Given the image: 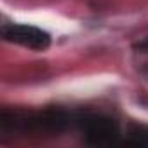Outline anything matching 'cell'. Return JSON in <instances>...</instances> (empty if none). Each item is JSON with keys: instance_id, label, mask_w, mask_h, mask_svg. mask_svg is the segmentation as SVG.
Returning <instances> with one entry per match:
<instances>
[{"instance_id": "cell-1", "label": "cell", "mask_w": 148, "mask_h": 148, "mask_svg": "<svg viewBox=\"0 0 148 148\" xmlns=\"http://www.w3.org/2000/svg\"><path fill=\"white\" fill-rule=\"evenodd\" d=\"M71 117L59 108H47L42 112H11L2 110L0 125L4 131L14 132H35V134H56L68 127Z\"/></svg>"}, {"instance_id": "cell-2", "label": "cell", "mask_w": 148, "mask_h": 148, "mask_svg": "<svg viewBox=\"0 0 148 148\" xmlns=\"http://www.w3.org/2000/svg\"><path fill=\"white\" fill-rule=\"evenodd\" d=\"M75 124L80 127L89 145H112L119 139L120 134L119 124L106 115L84 113L75 119Z\"/></svg>"}, {"instance_id": "cell-3", "label": "cell", "mask_w": 148, "mask_h": 148, "mask_svg": "<svg viewBox=\"0 0 148 148\" xmlns=\"http://www.w3.org/2000/svg\"><path fill=\"white\" fill-rule=\"evenodd\" d=\"M2 37L7 42L23 45L33 51H45L51 45V35L42 28L30 26V25L5 23L2 26Z\"/></svg>"}, {"instance_id": "cell-4", "label": "cell", "mask_w": 148, "mask_h": 148, "mask_svg": "<svg viewBox=\"0 0 148 148\" xmlns=\"http://www.w3.org/2000/svg\"><path fill=\"white\" fill-rule=\"evenodd\" d=\"M129 141L134 145H148V127H141V125H134L129 131Z\"/></svg>"}, {"instance_id": "cell-5", "label": "cell", "mask_w": 148, "mask_h": 148, "mask_svg": "<svg viewBox=\"0 0 148 148\" xmlns=\"http://www.w3.org/2000/svg\"><path fill=\"white\" fill-rule=\"evenodd\" d=\"M138 49H141V51H146V52H148V37L138 44Z\"/></svg>"}]
</instances>
